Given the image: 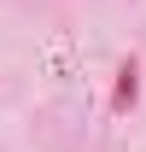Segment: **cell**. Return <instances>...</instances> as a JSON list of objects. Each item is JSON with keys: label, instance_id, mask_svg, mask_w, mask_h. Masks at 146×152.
Masks as SVG:
<instances>
[{"label": "cell", "instance_id": "1", "mask_svg": "<svg viewBox=\"0 0 146 152\" xmlns=\"http://www.w3.org/2000/svg\"><path fill=\"white\" fill-rule=\"evenodd\" d=\"M140 99V64L134 58H123V70H117V88H111V111H128Z\"/></svg>", "mask_w": 146, "mask_h": 152}]
</instances>
